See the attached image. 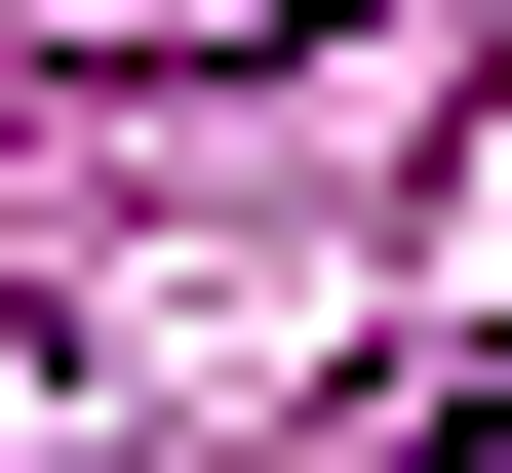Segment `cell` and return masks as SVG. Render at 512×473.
I'll list each match as a JSON object with an SVG mask.
<instances>
[{
    "label": "cell",
    "instance_id": "cell-1",
    "mask_svg": "<svg viewBox=\"0 0 512 473\" xmlns=\"http://www.w3.org/2000/svg\"><path fill=\"white\" fill-rule=\"evenodd\" d=\"M394 473H512V355H473V395H434V434H394Z\"/></svg>",
    "mask_w": 512,
    "mask_h": 473
}]
</instances>
